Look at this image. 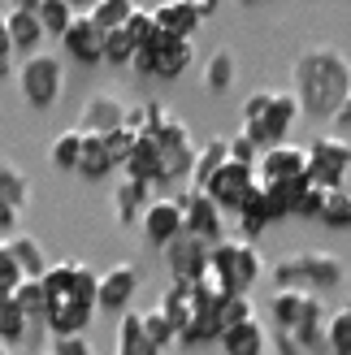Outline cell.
I'll use <instances>...</instances> for the list:
<instances>
[{"mask_svg": "<svg viewBox=\"0 0 351 355\" xmlns=\"http://www.w3.org/2000/svg\"><path fill=\"white\" fill-rule=\"evenodd\" d=\"M291 92L300 100L304 117L334 121L339 109L347 104V92H351V61L329 44L304 48L291 65Z\"/></svg>", "mask_w": 351, "mask_h": 355, "instance_id": "obj_1", "label": "cell"}, {"mask_svg": "<svg viewBox=\"0 0 351 355\" xmlns=\"http://www.w3.org/2000/svg\"><path fill=\"white\" fill-rule=\"evenodd\" d=\"M48 286V316L44 329L57 334H87L92 316L100 312V273L83 260H61L44 273Z\"/></svg>", "mask_w": 351, "mask_h": 355, "instance_id": "obj_2", "label": "cell"}, {"mask_svg": "<svg viewBox=\"0 0 351 355\" xmlns=\"http://www.w3.org/2000/svg\"><path fill=\"white\" fill-rule=\"evenodd\" d=\"M269 316H273V329L277 334H291V338L300 343V347H308L312 355L325 351V321H329V312L317 299V291H304V286L273 291Z\"/></svg>", "mask_w": 351, "mask_h": 355, "instance_id": "obj_3", "label": "cell"}, {"mask_svg": "<svg viewBox=\"0 0 351 355\" xmlns=\"http://www.w3.org/2000/svg\"><path fill=\"white\" fill-rule=\"evenodd\" d=\"M265 273V260H260V247L252 239H221L213 243V264L200 277L213 295H252V286Z\"/></svg>", "mask_w": 351, "mask_h": 355, "instance_id": "obj_4", "label": "cell"}, {"mask_svg": "<svg viewBox=\"0 0 351 355\" xmlns=\"http://www.w3.org/2000/svg\"><path fill=\"white\" fill-rule=\"evenodd\" d=\"M343 260L329 256V252H300V256H286L273 264V291L282 286H304V291H334L343 286Z\"/></svg>", "mask_w": 351, "mask_h": 355, "instance_id": "obj_5", "label": "cell"}, {"mask_svg": "<svg viewBox=\"0 0 351 355\" xmlns=\"http://www.w3.org/2000/svg\"><path fill=\"white\" fill-rule=\"evenodd\" d=\"M61 87H65V65H61L57 52H35V57H26L22 69H17V92L40 113H48L52 104L61 100Z\"/></svg>", "mask_w": 351, "mask_h": 355, "instance_id": "obj_6", "label": "cell"}, {"mask_svg": "<svg viewBox=\"0 0 351 355\" xmlns=\"http://www.w3.org/2000/svg\"><path fill=\"white\" fill-rule=\"evenodd\" d=\"M191 65H196V44L178 40V35H165V31L156 35L148 48H139L135 61H130V69L144 74V78H178Z\"/></svg>", "mask_w": 351, "mask_h": 355, "instance_id": "obj_7", "label": "cell"}, {"mask_svg": "<svg viewBox=\"0 0 351 355\" xmlns=\"http://www.w3.org/2000/svg\"><path fill=\"white\" fill-rule=\"evenodd\" d=\"M300 117H304V109H300V100H295V92H273V100L256 117H243V130H248L260 144V152H265L273 144H286Z\"/></svg>", "mask_w": 351, "mask_h": 355, "instance_id": "obj_8", "label": "cell"}, {"mask_svg": "<svg viewBox=\"0 0 351 355\" xmlns=\"http://www.w3.org/2000/svg\"><path fill=\"white\" fill-rule=\"evenodd\" d=\"M156 144H161V187H173L178 178H191L200 148H196V139H191V126H187L182 117H173V113H169V121H165L161 130H156Z\"/></svg>", "mask_w": 351, "mask_h": 355, "instance_id": "obj_9", "label": "cell"}, {"mask_svg": "<svg viewBox=\"0 0 351 355\" xmlns=\"http://www.w3.org/2000/svg\"><path fill=\"white\" fill-rule=\"evenodd\" d=\"M351 173V144L343 135H317L308 144V178L325 191H334L347 182Z\"/></svg>", "mask_w": 351, "mask_h": 355, "instance_id": "obj_10", "label": "cell"}, {"mask_svg": "<svg viewBox=\"0 0 351 355\" xmlns=\"http://www.w3.org/2000/svg\"><path fill=\"white\" fill-rule=\"evenodd\" d=\"M178 204H182L187 234L208 239V243H221V239H225V208H221L204 187H191V182H187L182 195H178Z\"/></svg>", "mask_w": 351, "mask_h": 355, "instance_id": "obj_11", "label": "cell"}, {"mask_svg": "<svg viewBox=\"0 0 351 355\" xmlns=\"http://www.w3.org/2000/svg\"><path fill=\"white\" fill-rule=\"evenodd\" d=\"M260 187V173H256V165H243V161H225L217 173H213V182H208L204 191L213 195V200L225 208V212H239L243 208V200Z\"/></svg>", "mask_w": 351, "mask_h": 355, "instance_id": "obj_12", "label": "cell"}, {"mask_svg": "<svg viewBox=\"0 0 351 355\" xmlns=\"http://www.w3.org/2000/svg\"><path fill=\"white\" fill-rule=\"evenodd\" d=\"M139 230H144V239L152 243V247H165L169 243H178L182 234H187V221H182V204L178 200H152L148 208H144V217H139Z\"/></svg>", "mask_w": 351, "mask_h": 355, "instance_id": "obj_13", "label": "cell"}, {"mask_svg": "<svg viewBox=\"0 0 351 355\" xmlns=\"http://www.w3.org/2000/svg\"><path fill=\"white\" fill-rule=\"evenodd\" d=\"M221 329H225V321H221V295H213L200 282L196 286V308H191V325L182 329V347H204V343H217L221 338Z\"/></svg>", "mask_w": 351, "mask_h": 355, "instance_id": "obj_14", "label": "cell"}, {"mask_svg": "<svg viewBox=\"0 0 351 355\" xmlns=\"http://www.w3.org/2000/svg\"><path fill=\"white\" fill-rule=\"evenodd\" d=\"M213 264V243L208 239H196V234H182L178 243L165 247V269L169 277H187V282H200Z\"/></svg>", "mask_w": 351, "mask_h": 355, "instance_id": "obj_15", "label": "cell"}, {"mask_svg": "<svg viewBox=\"0 0 351 355\" xmlns=\"http://www.w3.org/2000/svg\"><path fill=\"white\" fill-rule=\"evenodd\" d=\"M130 117V104L117 100L113 92H96L92 100L83 104V117H78V130L87 135H109V130H121Z\"/></svg>", "mask_w": 351, "mask_h": 355, "instance_id": "obj_16", "label": "cell"}, {"mask_svg": "<svg viewBox=\"0 0 351 355\" xmlns=\"http://www.w3.org/2000/svg\"><path fill=\"white\" fill-rule=\"evenodd\" d=\"M256 173H260V182H282V178H300V173H308V148H300V144H273V148L260 152Z\"/></svg>", "mask_w": 351, "mask_h": 355, "instance_id": "obj_17", "label": "cell"}, {"mask_svg": "<svg viewBox=\"0 0 351 355\" xmlns=\"http://www.w3.org/2000/svg\"><path fill=\"white\" fill-rule=\"evenodd\" d=\"M61 48H65L78 65H100V61H104V31L96 26V17H92V13H78V17H74V26L65 31Z\"/></svg>", "mask_w": 351, "mask_h": 355, "instance_id": "obj_18", "label": "cell"}, {"mask_svg": "<svg viewBox=\"0 0 351 355\" xmlns=\"http://www.w3.org/2000/svg\"><path fill=\"white\" fill-rule=\"evenodd\" d=\"M135 291H139V269L113 264L109 273H100V312H130Z\"/></svg>", "mask_w": 351, "mask_h": 355, "instance_id": "obj_19", "label": "cell"}, {"mask_svg": "<svg viewBox=\"0 0 351 355\" xmlns=\"http://www.w3.org/2000/svg\"><path fill=\"white\" fill-rule=\"evenodd\" d=\"M113 217L121 225H139V217H144V208L152 204V182H144V178H117L113 182Z\"/></svg>", "mask_w": 351, "mask_h": 355, "instance_id": "obj_20", "label": "cell"}, {"mask_svg": "<svg viewBox=\"0 0 351 355\" xmlns=\"http://www.w3.org/2000/svg\"><path fill=\"white\" fill-rule=\"evenodd\" d=\"M269 329L260 325V321H243V325H225L221 329V355H269Z\"/></svg>", "mask_w": 351, "mask_h": 355, "instance_id": "obj_21", "label": "cell"}, {"mask_svg": "<svg viewBox=\"0 0 351 355\" xmlns=\"http://www.w3.org/2000/svg\"><path fill=\"white\" fill-rule=\"evenodd\" d=\"M152 13H156V26L165 35H178V40H191L204 26V17L196 13L191 0H161V5H152Z\"/></svg>", "mask_w": 351, "mask_h": 355, "instance_id": "obj_22", "label": "cell"}, {"mask_svg": "<svg viewBox=\"0 0 351 355\" xmlns=\"http://www.w3.org/2000/svg\"><path fill=\"white\" fill-rule=\"evenodd\" d=\"M9 40H13V52H22V57H35V52H44L40 44L48 40V31L40 22V13H26V9H9Z\"/></svg>", "mask_w": 351, "mask_h": 355, "instance_id": "obj_23", "label": "cell"}, {"mask_svg": "<svg viewBox=\"0 0 351 355\" xmlns=\"http://www.w3.org/2000/svg\"><path fill=\"white\" fill-rule=\"evenodd\" d=\"M87 135V130H83ZM121 165L113 161V152H109V139L104 135H87V144H83V156H78V178H87V182H100V178H113Z\"/></svg>", "mask_w": 351, "mask_h": 355, "instance_id": "obj_24", "label": "cell"}, {"mask_svg": "<svg viewBox=\"0 0 351 355\" xmlns=\"http://www.w3.org/2000/svg\"><path fill=\"white\" fill-rule=\"evenodd\" d=\"M117 355H161V347H156L148 338V329H144V312H121V321H117Z\"/></svg>", "mask_w": 351, "mask_h": 355, "instance_id": "obj_25", "label": "cell"}, {"mask_svg": "<svg viewBox=\"0 0 351 355\" xmlns=\"http://www.w3.org/2000/svg\"><path fill=\"white\" fill-rule=\"evenodd\" d=\"M273 221H277V217H273V208H269V200H265V187H256L248 200H243V208H239V230H243V239L256 243Z\"/></svg>", "mask_w": 351, "mask_h": 355, "instance_id": "obj_26", "label": "cell"}, {"mask_svg": "<svg viewBox=\"0 0 351 355\" xmlns=\"http://www.w3.org/2000/svg\"><path fill=\"white\" fill-rule=\"evenodd\" d=\"M225 161H230V139H208L196 156V169H191V187H208Z\"/></svg>", "mask_w": 351, "mask_h": 355, "instance_id": "obj_27", "label": "cell"}, {"mask_svg": "<svg viewBox=\"0 0 351 355\" xmlns=\"http://www.w3.org/2000/svg\"><path fill=\"white\" fill-rule=\"evenodd\" d=\"M83 144H87V135L78 130V126H69V130H61L57 139H52V165H57L61 173H78V156H83Z\"/></svg>", "mask_w": 351, "mask_h": 355, "instance_id": "obj_28", "label": "cell"}, {"mask_svg": "<svg viewBox=\"0 0 351 355\" xmlns=\"http://www.w3.org/2000/svg\"><path fill=\"white\" fill-rule=\"evenodd\" d=\"M9 247H13V256H17V264H22V273H26V277H44V273L52 269V264H48V252L40 247V239H31V234H13Z\"/></svg>", "mask_w": 351, "mask_h": 355, "instance_id": "obj_29", "label": "cell"}, {"mask_svg": "<svg viewBox=\"0 0 351 355\" xmlns=\"http://www.w3.org/2000/svg\"><path fill=\"white\" fill-rule=\"evenodd\" d=\"M31 325H35V321H31L22 308H17V299H13V295H0V338H5L9 347H17V343L31 334Z\"/></svg>", "mask_w": 351, "mask_h": 355, "instance_id": "obj_30", "label": "cell"}, {"mask_svg": "<svg viewBox=\"0 0 351 355\" xmlns=\"http://www.w3.org/2000/svg\"><path fill=\"white\" fill-rule=\"evenodd\" d=\"M13 299H17V308H22L31 321L44 325V316H48V286H44V277H22L17 291H13Z\"/></svg>", "mask_w": 351, "mask_h": 355, "instance_id": "obj_31", "label": "cell"}, {"mask_svg": "<svg viewBox=\"0 0 351 355\" xmlns=\"http://www.w3.org/2000/svg\"><path fill=\"white\" fill-rule=\"evenodd\" d=\"M74 17H78V9L69 5V0H44L40 5V22L48 31V40H65V31L74 26Z\"/></svg>", "mask_w": 351, "mask_h": 355, "instance_id": "obj_32", "label": "cell"}, {"mask_svg": "<svg viewBox=\"0 0 351 355\" xmlns=\"http://www.w3.org/2000/svg\"><path fill=\"white\" fill-rule=\"evenodd\" d=\"M325 355H351V304L329 312L325 321Z\"/></svg>", "mask_w": 351, "mask_h": 355, "instance_id": "obj_33", "label": "cell"}, {"mask_svg": "<svg viewBox=\"0 0 351 355\" xmlns=\"http://www.w3.org/2000/svg\"><path fill=\"white\" fill-rule=\"evenodd\" d=\"M169 121V109L161 100H144V104H135L130 109V117H126V126L135 130V135H156Z\"/></svg>", "mask_w": 351, "mask_h": 355, "instance_id": "obj_34", "label": "cell"}, {"mask_svg": "<svg viewBox=\"0 0 351 355\" xmlns=\"http://www.w3.org/2000/svg\"><path fill=\"white\" fill-rule=\"evenodd\" d=\"M321 225H325V230H351V191H343V187L325 191Z\"/></svg>", "mask_w": 351, "mask_h": 355, "instance_id": "obj_35", "label": "cell"}, {"mask_svg": "<svg viewBox=\"0 0 351 355\" xmlns=\"http://www.w3.org/2000/svg\"><path fill=\"white\" fill-rule=\"evenodd\" d=\"M230 83H234V52L217 48L213 57L204 61V87H208V92H225Z\"/></svg>", "mask_w": 351, "mask_h": 355, "instance_id": "obj_36", "label": "cell"}, {"mask_svg": "<svg viewBox=\"0 0 351 355\" xmlns=\"http://www.w3.org/2000/svg\"><path fill=\"white\" fill-rule=\"evenodd\" d=\"M135 9H139L135 0H96L92 17H96V26H100V31H117V26H126V22H130V13H135Z\"/></svg>", "mask_w": 351, "mask_h": 355, "instance_id": "obj_37", "label": "cell"}, {"mask_svg": "<svg viewBox=\"0 0 351 355\" xmlns=\"http://www.w3.org/2000/svg\"><path fill=\"white\" fill-rule=\"evenodd\" d=\"M26 195H31V182H26V173L17 169L13 161H0V200H9L22 208L26 204Z\"/></svg>", "mask_w": 351, "mask_h": 355, "instance_id": "obj_38", "label": "cell"}, {"mask_svg": "<svg viewBox=\"0 0 351 355\" xmlns=\"http://www.w3.org/2000/svg\"><path fill=\"white\" fill-rule=\"evenodd\" d=\"M135 52H139V44L130 40V31H126V26L104 31V61H109V65H130V61H135Z\"/></svg>", "mask_w": 351, "mask_h": 355, "instance_id": "obj_39", "label": "cell"}, {"mask_svg": "<svg viewBox=\"0 0 351 355\" xmlns=\"http://www.w3.org/2000/svg\"><path fill=\"white\" fill-rule=\"evenodd\" d=\"M144 329H148V338L161 347V351L178 343V325L169 321V312H165V308H148V312H144Z\"/></svg>", "mask_w": 351, "mask_h": 355, "instance_id": "obj_40", "label": "cell"}, {"mask_svg": "<svg viewBox=\"0 0 351 355\" xmlns=\"http://www.w3.org/2000/svg\"><path fill=\"white\" fill-rule=\"evenodd\" d=\"M126 31H130V40H135L139 48H148L156 35H161V26H156V13H152V9H135V13H130V22H126Z\"/></svg>", "mask_w": 351, "mask_h": 355, "instance_id": "obj_41", "label": "cell"}, {"mask_svg": "<svg viewBox=\"0 0 351 355\" xmlns=\"http://www.w3.org/2000/svg\"><path fill=\"white\" fill-rule=\"evenodd\" d=\"M221 321H225V325L256 321V304H252V295H225V299H221Z\"/></svg>", "mask_w": 351, "mask_h": 355, "instance_id": "obj_42", "label": "cell"}, {"mask_svg": "<svg viewBox=\"0 0 351 355\" xmlns=\"http://www.w3.org/2000/svg\"><path fill=\"white\" fill-rule=\"evenodd\" d=\"M22 277H26V273H22V264H17L13 247H9V243H0V295H13Z\"/></svg>", "mask_w": 351, "mask_h": 355, "instance_id": "obj_43", "label": "cell"}, {"mask_svg": "<svg viewBox=\"0 0 351 355\" xmlns=\"http://www.w3.org/2000/svg\"><path fill=\"white\" fill-rule=\"evenodd\" d=\"M321 208H325V187L308 182V191L300 195V204H295V217L300 221H321Z\"/></svg>", "mask_w": 351, "mask_h": 355, "instance_id": "obj_44", "label": "cell"}, {"mask_svg": "<svg viewBox=\"0 0 351 355\" xmlns=\"http://www.w3.org/2000/svg\"><path fill=\"white\" fill-rule=\"evenodd\" d=\"M48 355H96V351L87 343V334H57L48 343Z\"/></svg>", "mask_w": 351, "mask_h": 355, "instance_id": "obj_45", "label": "cell"}, {"mask_svg": "<svg viewBox=\"0 0 351 355\" xmlns=\"http://www.w3.org/2000/svg\"><path fill=\"white\" fill-rule=\"evenodd\" d=\"M230 161H243V165H256V161H260V144H256L248 130H239V135L230 139Z\"/></svg>", "mask_w": 351, "mask_h": 355, "instance_id": "obj_46", "label": "cell"}, {"mask_svg": "<svg viewBox=\"0 0 351 355\" xmlns=\"http://www.w3.org/2000/svg\"><path fill=\"white\" fill-rule=\"evenodd\" d=\"M17 221H22V208L9 204V200H0V243H9L17 234Z\"/></svg>", "mask_w": 351, "mask_h": 355, "instance_id": "obj_47", "label": "cell"}, {"mask_svg": "<svg viewBox=\"0 0 351 355\" xmlns=\"http://www.w3.org/2000/svg\"><path fill=\"white\" fill-rule=\"evenodd\" d=\"M273 347H277V355H312L308 347H300V343H295L291 334H277V329H273Z\"/></svg>", "mask_w": 351, "mask_h": 355, "instance_id": "obj_48", "label": "cell"}, {"mask_svg": "<svg viewBox=\"0 0 351 355\" xmlns=\"http://www.w3.org/2000/svg\"><path fill=\"white\" fill-rule=\"evenodd\" d=\"M13 57V40H9V17L0 13V61H9Z\"/></svg>", "mask_w": 351, "mask_h": 355, "instance_id": "obj_49", "label": "cell"}, {"mask_svg": "<svg viewBox=\"0 0 351 355\" xmlns=\"http://www.w3.org/2000/svg\"><path fill=\"white\" fill-rule=\"evenodd\" d=\"M191 5H196V13H200L204 22H208V17L217 13V5H221V0H191Z\"/></svg>", "mask_w": 351, "mask_h": 355, "instance_id": "obj_50", "label": "cell"}, {"mask_svg": "<svg viewBox=\"0 0 351 355\" xmlns=\"http://www.w3.org/2000/svg\"><path fill=\"white\" fill-rule=\"evenodd\" d=\"M334 126L351 130V92H347V104H343V109H339V117H334Z\"/></svg>", "mask_w": 351, "mask_h": 355, "instance_id": "obj_51", "label": "cell"}, {"mask_svg": "<svg viewBox=\"0 0 351 355\" xmlns=\"http://www.w3.org/2000/svg\"><path fill=\"white\" fill-rule=\"evenodd\" d=\"M44 0H9V9H26V13H40Z\"/></svg>", "mask_w": 351, "mask_h": 355, "instance_id": "obj_52", "label": "cell"}, {"mask_svg": "<svg viewBox=\"0 0 351 355\" xmlns=\"http://www.w3.org/2000/svg\"><path fill=\"white\" fill-rule=\"evenodd\" d=\"M69 5H74L78 13H92V9H96V0H69Z\"/></svg>", "mask_w": 351, "mask_h": 355, "instance_id": "obj_53", "label": "cell"}, {"mask_svg": "<svg viewBox=\"0 0 351 355\" xmlns=\"http://www.w3.org/2000/svg\"><path fill=\"white\" fill-rule=\"evenodd\" d=\"M9 78H17V74H13V65H9V61H0V83H9Z\"/></svg>", "mask_w": 351, "mask_h": 355, "instance_id": "obj_54", "label": "cell"}, {"mask_svg": "<svg viewBox=\"0 0 351 355\" xmlns=\"http://www.w3.org/2000/svg\"><path fill=\"white\" fill-rule=\"evenodd\" d=\"M0 355H9V343H5V338H0Z\"/></svg>", "mask_w": 351, "mask_h": 355, "instance_id": "obj_55", "label": "cell"}, {"mask_svg": "<svg viewBox=\"0 0 351 355\" xmlns=\"http://www.w3.org/2000/svg\"><path fill=\"white\" fill-rule=\"evenodd\" d=\"M239 5H256V0H239Z\"/></svg>", "mask_w": 351, "mask_h": 355, "instance_id": "obj_56", "label": "cell"}]
</instances>
